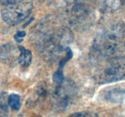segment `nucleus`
Returning <instances> with one entry per match:
<instances>
[{
  "mask_svg": "<svg viewBox=\"0 0 125 117\" xmlns=\"http://www.w3.org/2000/svg\"><path fill=\"white\" fill-rule=\"evenodd\" d=\"M37 29V48L44 58L53 62L65 53L72 39L69 29L62 26L49 24Z\"/></svg>",
  "mask_w": 125,
  "mask_h": 117,
  "instance_id": "obj_1",
  "label": "nucleus"
},
{
  "mask_svg": "<svg viewBox=\"0 0 125 117\" xmlns=\"http://www.w3.org/2000/svg\"><path fill=\"white\" fill-rule=\"evenodd\" d=\"M125 45V29L122 24L111 26L94 39L92 49L98 57L114 56Z\"/></svg>",
  "mask_w": 125,
  "mask_h": 117,
  "instance_id": "obj_2",
  "label": "nucleus"
},
{
  "mask_svg": "<svg viewBox=\"0 0 125 117\" xmlns=\"http://www.w3.org/2000/svg\"><path fill=\"white\" fill-rule=\"evenodd\" d=\"M93 69V77L98 84H106L125 79V56L99 57Z\"/></svg>",
  "mask_w": 125,
  "mask_h": 117,
  "instance_id": "obj_3",
  "label": "nucleus"
},
{
  "mask_svg": "<svg viewBox=\"0 0 125 117\" xmlns=\"http://www.w3.org/2000/svg\"><path fill=\"white\" fill-rule=\"evenodd\" d=\"M32 9V2L30 0H16L1 5V16L6 24L15 26L26 19L31 13Z\"/></svg>",
  "mask_w": 125,
  "mask_h": 117,
  "instance_id": "obj_4",
  "label": "nucleus"
},
{
  "mask_svg": "<svg viewBox=\"0 0 125 117\" xmlns=\"http://www.w3.org/2000/svg\"><path fill=\"white\" fill-rule=\"evenodd\" d=\"M51 93V102L57 111L67 110L75 99L76 87L72 81L65 79L60 83H56Z\"/></svg>",
  "mask_w": 125,
  "mask_h": 117,
  "instance_id": "obj_5",
  "label": "nucleus"
},
{
  "mask_svg": "<svg viewBox=\"0 0 125 117\" xmlns=\"http://www.w3.org/2000/svg\"><path fill=\"white\" fill-rule=\"evenodd\" d=\"M67 13L69 21L77 28L88 26L94 19V10L84 0H76L68 5Z\"/></svg>",
  "mask_w": 125,
  "mask_h": 117,
  "instance_id": "obj_6",
  "label": "nucleus"
},
{
  "mask_svg": "<svg viewBox=\"0 0 125 117\" xmlns=\"http://www.w3.org/2000/svg\"><path fill=\"white\" fill-rule=\"evenodd\" d=\"M20 50L18 46H15L13 43H7L0 47V60L5 64L14 65L18 63Z\"/></svg>",
  "mask_w": 125,
  "mask_h": 117,
  "instance_id": "obj_7",
  "label": "nucleus"
},
{
  "mask_svg": "<svg viewBox=\"0 0 125 117\" xmlns=\"http://www.w3.org/2000/svg\"><path fill=\"white\" fill-rule=\"evenodd\" d=\"M47 86L45 82H40L34 87L32 93L28 98L27 107H34L39 102L43 101L47 96Z\"/></svg>",
  "mask_w": 125,
  "mask_h": 117,
  "instance_id": "obj_8",
  "label": "nucleus"
},
{
  "mask_svg": "<svg viewBox=\"0 0 125 117\" xmlns=\"http://www.w3.org/2000/svg\"><path fill=\"white\" fill-rule=\"evenodd\" d=\"M103 96L106 101L118 103L125 98V90L119 87L111 88L105 90L103 93Z\"/></svg>",
  "mask_w": 125,
  "mask_h": 117,
  "instance_id": "obj_9",
  "label": "nucleus"
},
{
  "mask_svg": "<svg viewBox=\"0 0 125 117\" xmlns=\"http://www.w3.org/2000/svg\"><path fill=\"white\" fill-rule=\"evenodd\" d=\"M18 48L20 54L17 60L18 63L23 68H27L30 65L32 62V56L31 52L21 45H18Z\"/></svg>",
  "mask_w": 125,
  "mask_h": 117,
  "instance_id": "obj_10",
  "label": "nucleus"
},
{
  "mask_svg": "<svg viewBox=\"0 0 125 117\" xmlns=\"http://www.w3.org/2000/svg\"><path fill=\"white\" fill-rule=\"evenodd\" d=\"M7 93H0V117H9V105Z\"/></svg>",
  "mask_w": 125,
  "mask_h": 117,
  "instance_id": "obj_11",
  "label": "nucleus"
},
{
  "mask_svg": "<svg viewBox=\"0 0 125 117\" xmlns=\"http://www.w3.org/2000/svg\"><path fill=\"white\" fill-rule=\"evenodd\" d=\"M7 102L10 107L15 110H18L21 107L20 97L17 94L12 93L8 96Z\"/></svg>",
  "mask_w": 125,
  "mask_h": 117,
  "instance_id": "obj_12",
  "label": "nucleus"
},
{
  "mask_svg": "<svg viewBox=\"0 0 125 117\" xmlns=\"http://www.w3.org/2000/svg\"><path fill=\"white\" fill-rule=\"evenodd\" d=\"M67 117H98L96 114L90 111H83L73 113Z\"/></svg>",
  "mask_w": 125,
  "mask_h": 117,
  "instance_id": "obj_13",
  "label": "nucleus"
},
{
  "mask_svg": "<svg viewBox=\"0 0 125 117\" xmlns=\"http://www.w3.org/2000/svg\"><path fill=\"white\" fill-rule=\"evenodd\" d=\"M54 82L55 83H60L64 80V77L61 69H58L52 76Z\"/></svg>",
  "mask_w": 125,
  "mask_h": 117,
  "instance_id": "obj_14",
  "label": "nucleus"
},
{
  "mask_svg": "<svg viewBox=\"0 0 125 117\" xmlns=\"http://www.w3.org/2000/svg\"><path fill=\"white\" fill-rule=\"evenodd\" d=\"M26 35V32L23 30H21V31L17 32V34L14 35V39L17 43H21V41H23V38L24 37H25Z\"/></svg>",
  "mask_w": 125,
  "mask_h": 117,
  "instance_id": "obj_15",
  "label": "nucleus"
},
{
  "mask_svg": "<svg viewBox=\"0 0 125 117\" xmlns=\"http://www.w3.org/2000/svg\"><path fill=\"white\" fill-rule=\"evenodd\" d=\"M16 1V0H0V2H1V5L6 4L10 3V2H13V1Z\"/></svg>",
  "mask_w": 125,
  "mask_h": 117,
  "instance_id": "obj_16",
  "label": "nucleus"
},
{
  "mask_svg": "<svg viewBox=\"0 0 125 117\" xmlns=\"http://www.w3.org/2000/svg\"><path fill=\"white\" fill-rule=\"evenodd\" d=\"M120 1H121V2H122V3L123 4L125 5V0H120Z\"/></svg>",
  "mask_w": 125,
  "mask_h": 117,
  "instance_id": "obj_17",
  "label": "nucleus"
},
{
  "mask_svg": "<svg viewBox=\"0 0 125 117\" xmlns=\"http://www.w3.org/2000/svg\"><path fill=\"white\" fill-rule=\"evenodd\" d=\"M40 117V116H34V117Z\"/></svg>",
  "mask_w": 125,
  "mask_h": 117,
  "instance_id": "obj_18",
  "label": "nucleus"
},
{
  "mask_svg": "<svg viewBox=\"0 0 125 117\" xmlns=\"http://www.w3.org/2000/svg\"><path fill=\"white\" fill-rule=\"evenodd\" d=\"M115 117H122V116H116Z\"/></svg>",
  "mask_w": 125,
  "mask_h": 117,
  "instance_id": "obj_19",
  "label": "nucleus"
}]
</instances>
